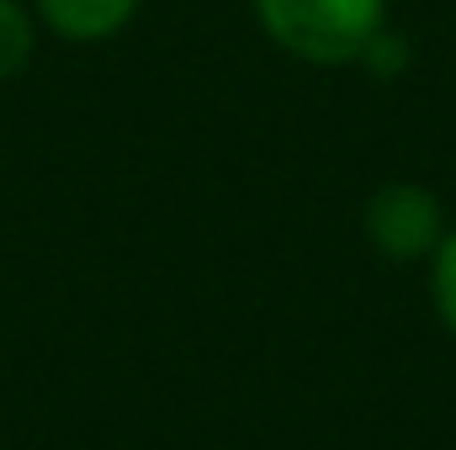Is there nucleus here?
<instances>
[{
	"mask_svg": "<svg viewBox=\"0 0 456 450\" xmlns=\"http://www.w3.org/2000/svg\"><path fill=\"white\" fill-rule=\"evenodd\" d=\"M276 48L308 64H355L387 27V0H255Z\"/></svg>",
	"mask_w": 456,
	"mask_h": 450,
	"instance_id": "f257e3e1",
	"label": "nucleus"
},
{
	"mask_svg": "<svg viewBox=\"0 0 456 450\" xmlns=\"http://www.w3.org/2000/svg\"><path fill=\"white\" fill-rule=\"evenodd\" d=\"M366 238L398 265H409L419 254H436V244L446 238L441 233V202L414 181H387L366 202Z\"/></svg>",
	"mask_w": 456,
	"mask_h": 450,
	"instance_id": "f03ea898",
	"label": "nucleus"
},
{
	"mask_svg": "<svg viewBox=\"0 0 456 450\" xmlns=\"http://www.w3.org/2000/svg\"><path fill=\"white\" fill-rule=\"evenodd\" d=\"M37 11L59 37L96 43V37H112L117 27H127L138 0H37Z\"/></svg>",
	"mask_w": 456,
	"mask_h": 450,
	"instance_id": "7ed1b4c3",
	"label": "nucleus"
},
{
	"mask_svg": "<svg viewBox=\"0 0 456 450\" xmlns=\"http://www.w3.org/2000/svg\"><path fill=\"white\" fill-rule=\"evenodd\" d=\"M32 59V16L16 0H0V80H11Z\"/></svg>",
	"mask_w": 456,
	"mask_h": 450,
	"instance_id": "20e7f679",
	"label": "nucleus"
},
{
	"mask_svg": "<svg viewBox=\"0 0 456 450\" xmlns=\"http://www.w3.org/2000/svg\"><path fill=\"white\" fill-rule=\"evenodd\" d=\"M436 308H441V318H446V329L456 334V233H446L441 244H436Z\"/></svg>",
	"mask_w": 456,
	"mask_h": 450,
	"instance_id": "39448f33",
	"label": "nucleus"
},
{
	"mask_svg": "<svg viewBox=\"0 0 456 450\" xmlns=\"http://www.w3.org/2000/svg\"><path fill=\"white\" fill-rule=\"evenodd\" d=\"M361 64H366L371 75H398V69L409 64V48H403V37H398V32H387V27H382V32L366 43Z\"/></svg>",
	"mask_w": 456,
	"mask_h": 450,
	"instance_id": "423d86ee",
	"label": "nucleus"
}]
</instances>
